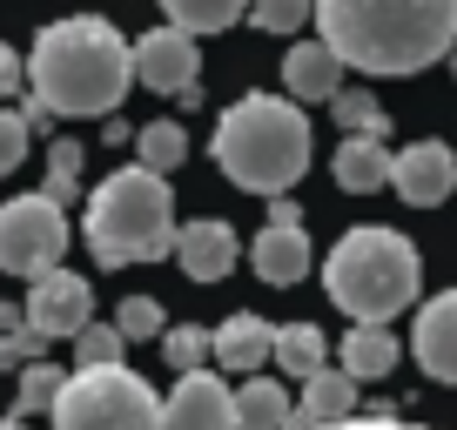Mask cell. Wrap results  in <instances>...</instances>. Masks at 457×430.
I'll return each instance as SVG.
<instances>
[{
	"mask_svg": "<svg viewBox=\"0 0 457 430\" xmlns=\"http://www.w3.org/2000/svg\"><path fill=\"white\" fill-rule=\"evenodd\" d=\"M350 417H357V384L343 370H323L303 384V403L289 417V430H329V424H350Z\"/></svg>",
	"mask_w": 457,
	"mask_h": 430,
	"instance_id": "cell-16",
	"label": "cell"
},
{
	"mask_svg": "<svg viewBox=\"0 0 457 430\" xmlns=\"http://www.w3.org/2000/svg\"><path fill=\"white\" fill-rule=\"evenodd\" d=\"M270 229H303V209H296V202H276V209H270Z\"/></svg>",
	"mask_w": 457,
	"mask_h": 430,
	"instance_id": "cell-35",
	"label": "cell"
},
{
	"mask_svg": "<svg viewBox=\"0 0 457 430\" xmlns=\"http://www.w3.org/2000/svg\"><path fill=\"white\" fill-rule=\"evenodd\" d=\"M54 430H162V397L129 370H74L54 397Z\"/></svg>",
	"mask_w": 457,
	"mask_h": 430,
	"instance_id": "cell-6",
	"label": "cell"
},
{
	"mask_svg": "<svg viewBox=\"0 0 457 430\" xmlns=\"http://www.w3.org/2000/svg\"><path fill=\"white\" fill-rule=\"evenodd\" d=\"M162 357H169L182 376H195L202 363H209V330H195V323H175V330H162Z\"/></svg>",
	"mask_w": 457,
	"mask_h": 430,
	"instance_id": "cell-29",
	"label": "cell"
},
{
	"mask_svg": "<svg viewBox=\"0 0 457 430\" xmlns=\"http://www.w3.org/2000/svg\"><path fill=\"white\" fill-rule=\"evenodd\" d=\"M21 323H28L41 343H61V336L74 343V336L95 323V289H87L74 269H54V276H41V283H34V296H28V310H21Z\"/></svg>",
	"mask_w": 457,
	"mask_h": 430,
	"instance_id": "cell-8",
	"label": "cell"
},
{
	"mask_svg": "<svg viewBox=\"0 0 457 430\" xmlns=\"http://www.w3.org/2000/svg\"><path fill=\"white\" fill-rule=\"evenodd\" d=\"M270 357H276V370H283V376H303V384L329 370V343H323L316 323H283V330L270 336Z\"/></svg>",
	"mask_w": 457,
	"mask_h": 430,
	"instance_id": "cell-20",
	"label": "cell"
},
{
	"mask_svg": "<svg viewBox=\"0 0 457 430\" xmlns=\"http://www.w3.org/2000/svg\"><path fill=\"white\" fill-rule=\"evenodd\" d=\"M249 269H256L262 283H276V289L303 283V269H310V236L303 229H262L256 243H249Z\"/></svg>",
	"mask_w": 457,
	"mask_h": 430,
	"instance_id": "cell-17",
	"label": "cell"
},
{
	"mask_svg": "<svg viewBox=\"0 0 457 430\" xmlns=\"http://www.w3.org/2000/svg\"><path fill=\"white\" fill-rule=\"evenodd\" d=\"M243 21H256L262 34H303L316 21V7H310V0H256Z\"/></svg>",
	"mask_w": 457,
	"mask_h": 430,
	"instance_id": "cell-28",
	"label": "cell"
},
{
	"mask_svg": "<svg viewBox=\"0 0 457 430\" xmlns=\"http://www.w3.org/2000/svg\"><path fill=\"white\" fill-rule=\"evenodd\" d=\"M329 175H337L343 195H377V188L390 182V148L370 142V135H350V142L337 148V161H329Z\"/></svg>",
	"mask_w": 457,
	"mask_h": 430,
	"instance_id": "cell-18",
	"label": "cell"
},
{
	"mask_svg": "<svg viewBox=\"0 0 457 430\" xmlns=\"http://www.w3.org/2000/svg\"><path fill=\"white\" fill-rule=\"evenodd\" d=\"M337 370L350 376V384H384V376L397 370V336L357 323V330L343 336V363H337Z\"/></svg>",
	"mask_w": 457,
	"mask_h": 430,
	"instance_id": "cell-19",
	"label": "cell"
},
{
	"mask_svg": "<svg viewBox=\"0 0 457 430\" xmlns=\"http://www.w3.org/2000/svg\"><path fill=\"white\" fill-rule=\"evenodd\" d=\"M329 430H424V424H403V417H350V424H329Z\"/></svg>",
	"mask_w": 457,
	"mask_h": 430,
	"instance_id": "cell-34",
	"label": "cell"
},
{
	"mask_svg": "<svg viewBox=\"0 0 457 430\" xmlns=\"http://www.w3.org/2000/svg\"><path fill=\"white\" fill-rule=\"evenodd\" d=\"M54 209H68L81 195V142H54L47 148V188H41Z\"/></svg>",
	"mask_w": 457,
	"mask_h": 430,
	"instance_id": "cell-25",
	"label": "cell"
},
{
	"mask_svg": "<svg viewBox=\"0 0 457 430\" xmlns=\"http://www.w3.org/2000/svg\"><path fill=\"white\" fill-rule=\"evenodd\" d=\"M329 115H337L350 135H370V142L390 135V115L377 108V95H363V87H337V95H329Z\"/></svg>",
	"mask_w": 457,
	"mask_h": 430,
	"instance_id": "cell-24",
	"label": "cell"
},
{
	"mask_svg": "<svg viewBox=\"0 0 457 430\" xmlns=\"http://www.w3.org/2000/svg\"><path fill=\"white\" fill-rule=\"evenodd\" d=\"M162 302L155 296H121L114 302V330H121V343H148V336H162Z\"/></svg>",
	"mask_w": 457,
	"mask_h": 430,
	"instance_id": "cell-27",
	"label": "cell"
},
{
	"mask_svg": "<svg viewBox=\"0 0 457 430\" xmlns=\"http://www.w3.org/2000/svg\"><path fill=\"white\" fill-rule=\"evenodd\" d=\"M390 188H397L411 209H437V202L457 188V148H444L437 135L397 148V155H390Z\"/></svg>",
	"mask_w": 457,
	"mask_h": 430,
	"instance_id": "cell-10",
	"label": "cell"
},
{
	"mask_svg": "<svg viewBox=\"0 0 457 430\" xmlns=\"http://www.w3.org/2000/svg\"><path fill=\"white\" fill-rule=\"evenodd\" d=\"M236 229L228 222H188V229H175V256H182V269L195 276V283H222L228 269H236Z\"/></svg>",
	"mask_w": 457,
	"mask_h": 430,
	"instance_id": "cell-13",
	"label": "cell"
},
{
	"mask_svg": "<svg viewBox=\"0 0 457 430\" xmlns=\"http://www.w3.org/2000/svg\"><path fill=\"white\" fill-rule=\"evenodd\" d=\"M0 430H28V424H21V417H0Z\"/></svg>",
	"mask_w": 457,
	"mask_h": 430,
	"instance_id": "cell-36",
	"label": "cell"
},
{
	"mask_svg": "<svg viewBox=\"0 0 457 430\" xmlns=\"http://www.w3.org/2000/svg\"><path fill=\"white\" fill-rule=\"evenodd\" d=\"M182 155H188V128L182 121H148V128L135 135V169L142 175H162V182H169Z\"/></svg>",
	"mask_w": 457,
	"mask_h": 430,
	"instance_id": "cell-22",
	"label": "cell"
},
{
	"mask_svg": "<svg viewBox=\"0 0 457 430\" xmlns=\"http://www.w3.org/2000/svg\"><path fill=\"white\" fill-rule=\"evenodd\" d=\"M87 249L101 269L121 262H162L175 249V195L162 175L114 169L108 182L87 188Z\"/></svg>",
	"mask_w": 457,
	"mask_h": 430,
	"instance_id": "cell-4",
	"label": "cell"
},
{
	"mask_svg": "<svg viewBox=\"0 0 457 430\" xmlns=\"http://www.w3.org/2000/svg\"><path fill=\"white\" fill-rule=\"evenodd\" d=\"M451 74H457V47H451Z\"/></svg>",
	"mask_w": 457,
	"mask_h": 430,
	"instance_id": "cell-37",
	"label": "cell"
},
{
	"mask_svg": "<svg viewBox=\"0 0 457 430\" xmlns=\"http://www.w3.org/2000/svg\"><path fill=\"white\" fill-rule=\"evenodd\" d=\"M215 169L249 195L283 202L310 169V115L289 95H243L215 121Z\"/></svg>",
	"mask_w": 457,
	"mask_h": 430,
	"instance_id": "cell-3",
	"label": "cell"
},
{
	"mask_svg": "<svg viewBox=\"0 0 457 430\" xmlns=\"http://www.w3.org/2000/svg\"><path fill=\"white\" fill-rule=\"evenodd\" d=\"M316 41L363 74H424L457 47V0H323Z\"/></svg>",
	"mask_w": 457,
	"mask_h": 430,
	"instance_id": "cell-1",
	"label": "cell"
},
{
	"mask_svg": "<svg viewBox=\"0 0 457 430\" xmlns=\"http://www.w3.org/2000/svg\"><path fill=\"white\" fill-rule=\"evenodd\" d=\"M283 87H289V101H329L343 87V61L323 41H296L283 54Z\"/></svg>",
	"mask_w": 457,
	"mask_h": 430,
	"instance_id": "cell-15",
	"label": "cell"
},
{
	"mask_svg": "<svg viewBox=\"0 0 457 430\" xmlns=\"http://www.w3.org/2000/svg\"><path fill=\"white\" fill-rule=\"evenodd\" d=\"M121 330H114V323H87L81 336H74V370H114V363H121Z\"/></svg>",
	"mask_w": 457,
	"mask_h": 430,
	"instance_id": "cell-26",
	"label": "cell"
},
{
	"mask_svg": "<svg viewBox=\"0 0 457 430\" xmlns=\"http://www.w3.org/2000/svg\"><path fill=\"white\" fill-rule=\"evenodd\" d=\"M417 276H424V262H417V243L397 229H350L337 249H329V302L337 310H350L357 323H370V330H384L390 316H403L417 302Z\"/></svg>",
	"mask_w": 457,
	"mask_h": 430,
	"instance_id": "cell-5",
	"label": "cell"
},
{
	"mask_svg": "<svg viewBox=\"0 0 457 430\" xmlns=\"http://www.w3.org/2000/svg\"><path fill=\"white\" fill-rule=\"evenodd\" d=\"M270 323H262L256 310H236L222 323V330H209V357L222 363V370H236V376H249V370H262L270 363Z\"/></svg>",
	"mask_w": 457,
	"mask_h": 430,
	"instance_id": "cell-14",
	"label": "cell"
},
{
	"mask_svg": "<svg viewBox=\"0 0 457 430\" xmlns=\"http://www.w3.org/2000/svg\"><path fill=\"white\" fill-rule=\"evenodd\" d=\"M129 47H135V81H142V87H155V95H188V87H195L202 47L188 41V34H175L169 21L148 28L142 41H129Z\"/></svg>",
	"mask_w": 457,
	"mask_h": 430,
	"instance_id": "cell-9",
	"label": "cell"
},
{
	"mask_svg": "<svg viewBox=\"0 0 457 430\" xmlns=\"http://www.w3.org/2000/svg\"><path fill=\"white\" fill-rule=\"evenodd\" d=\"M68 256V209H54L47 195H14L0 202V276H41L61 269Z\"/></svg>",
	"mask_w": 457,
	"mask_h": 430,
	"instance_id": "cell-7",
	"label": "cell"
},
{
	"mask_svg": "<svg viewBox=\"0 0 457 430\" xmlns=\"http://www.w3.org/2000/svg\"><path fill=\"white\" fill-rule=\"evenodd\" d=\"M21 161H28V128L14 108H0V175H14Z\"/></svg>",
	"mask_w": 457,
	"mask_h": 430,
	"instance_id": "cell-31",
	"label": "cell"
},
{
	"mask_svg": "<svg viewBox=\"0 0 457 430\" xmlns=\"http://www.w3.org/2000/svg\"><path fill=\"white\" fill-rule=\"evenodd\" d=\"M34 350H41V336H34L28 330V323H14V330H7V336H0V370H28V363H34Z\"/></svg>",
	"mask_w": 457,
	"mask_h": 430,
	"instance_id": "cell-32",
	"label": "cell"
},
{
	"mask_svg": "<svg viewBox=\"0 0 457 430\" xmlns=\"http://www.w3.org/2000/svg\"><path fill=\"white\" fill-rule=\"evenodd\" d=\"M21 74H28V68H21V54H14L7 41H0V101H7V95L21 87Z\"/></svg>",
	"mask_w": 457,
	"mask_h": 430,
	"instance_id": "cell-33",
	"label": "cell"
},
{
	"mask_svg": "<svg viewBox=\"0 0 457 430\" xmlns=\"http://www.w3.org/2000/svg\"><path fill=\"white\" fill-rule=\"evenodd\" d=\"M411 350H417V363H424V376L457 384V289H444V296H430L424 310H417Z\"/></svg>",
	"mask_w": 457,
	"mask_h": 430,
	"instance_id": "cell-11",
	"label": "cell"
},
{
	"mask_svg": "<svg viewBox=\"0 0 457 430\" xmlns=\"http://www.w3.org/2000/svg\"><path fill=\"white\" fill-rule=\"evenodd\" d=\"M162 430H236V403L215 376H182L162 403Z\"/></svg>",
	"mask_w": 457,
	"mask_h": 430,
	"instance_id": "cell-12",
	"label": "cell"
},
{
	"mask_svg": "<svg viewBox=\"0 0 457 430\" xmlns=\"http://www.w3.org/2000/svg\"><path fill=\"white\" fill-rule=\"evenodd\" d=\"M249 7H236V0H169V28L175 34H228L236 21H243Z\"/></svg>",
	"mask_w": 457,
	"mask_h": 430,
	"instance_id": "cell-23",
	"label": "cell"
},
{
	"mask_svg": "<svg viewBox=\"0 0 457 430\" xmlns=\"http://www.w3.org/2000/svg\"><path fill=\"white\" fill-rule=\"evenodd\" d=\"M21 68H28L34 108H47V115H114L135 81V47L121 41L114 21L81 14L34 34Z\"/></svg>",
	"mask_w": 457,
	"mask_h": 430,
	"instance_id": "cell-2",
	"label": "cell"
},
{
	"mask_svg": "<svg viewBox=\"0 0 457 430\" xmlns=\"http://www.w3.org/2000/svg\"><path fill=\"white\" fill-rule=\"evenodd\" d=\"M61 384H68V376H61L54 363H28V370H21V417H34V410H54Z\"/></svg>",
	"mask_w": 457,
	"mask_h": 430,
	"instance_id": "cell-30",
	"label": "cell"
},
{
	"mask_svg": "<svg viewBox=\"0 0 457 430\" xmlns=\"http://www.w3.org/2000/svg\"><path fill=\"white\" fill-rule=\"evenodd\" d=\"M228 403H236V430H289V417H296V403L283 397L276 376H249Z\"/></svg>",
	"mask_w": 457,
	"mask_h": 430,
	"instance_id": "cell-21",
	"label": "cell"
}]
</instances>
